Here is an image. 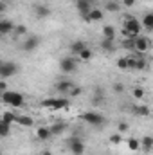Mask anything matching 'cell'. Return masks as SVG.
<instances>
[{"label":"cell","mask_w":153,"mask_h":155,"mask_svg":"<svg viewBox=\"0 0 153 155\" xmlns=\"http://www.w3.org/2000/svg\"><path fill=\"white\" fill-rule=\"evenodd\" d=\"M2 101L7 103L9 107H22V105H24V96H22L20 92L5 90V92H2Z\"/></svg>","instance_id":"obj_1"},{"label":"cell","mask_w":153,"mask_h":155,"mask_svg":"<svg viewBox=\"0 0 153 155\" xmlns=\"http://www.w3.org/2000/svg\"><path fill=\"white\" fill-rule=\"evenodd\" d=\"M41 107L50 108V110H61V108H69V99L65 97H49L41 101Z\"/></svg>","instance_id":"obj_2"},{"label":"cell","mask_w":153,"mask_h":155,"mask_svg":"<svg viewBox=\"0 0 153 155\" xmlns=\"http://www.w3.org/2000/svg\"><path fill=\"white\" fill-rule=\"evenodd\" d=\"M79 119L88 123V124H92V126H103L105 121H106V117L103 114H99V112H85V114L79 116Z\"/></svg>","instance_id":"obj_3"},{"label":"cell","mask_w":153,"mask_h":155,"mask_svg":"<svg viewBox=\"0 0 153 155\" xmlns=\"http://www.w3.org/2000/svg\"><path fill=\"white\" fill-rule=\"evenodd\" d=\"M67 148L70 150L72 155H83L85 153V143L81 141V137L77 135H70L67 139Z\"/></svg>","instance_id":"obj_4"},{"label":"cell","mask_w":153,"mask_h":155,"mask_svg":"<svg viewBox=\"0 0 153 155\" xmlns=\"http://www.w3.org/2000/svg\"><path fill=\"white\" fill-rule=\"evenodd\" d=\"M18 72V65L15 61H2L0 65V78H13Z\"/></svg>","instance_id":"obj_5"},{"label":"cell","mask_w":153,"mask_h":155,"mask_svg":"<svg viewBox=\"0 0 153 155\" xmlns=\"http://www.w3.org/2000/svg\"><path fill=\"white\" fill-rule=\"evenodd\" d=\"M60 69H61V72H65V74H72V72H76V69H77V61L74 58H61Z\"/></svg>","instance_id":"obj_6"},{"label":"cell","mask_w":153,"mask_h":155,"mask_svg":"<svg viewBox=\"0 0 153 155\" xmlns=\"http://www.w3.org/2000/svg\"><path fill=\"white\" fill-rule=\"evenodd\" d=\"M124 29L128 33H132L133 36H139V33H141V22L137 18H133V16H128L126 22H124Z\"/></svg>","instance_id":"obj_7"},{"label":"cell","mask_w":153,"mask_h":155,"mask_svg":"<svg viewBox=\"0 0 153 155\" xmlns=\"http://www.w3.org/2000/svg\"><path fill=\"white\" fill-rule=\"evenodd\" d=\"M132 45H133V49H135L137 52H146V51L150 49V41H148V38H144V36H141V35L132 40Z\"/></svg>","instance_id":"obj_8"},{"label":"cell","mask_w":153,"mask_h":155,"mask_svg":"<svg viewBox=\"0 0 153 155\" xmlns=\"http://www.w3.org/2000/svg\"><path fill=\"white\" fill-rule=\"evenodd\" d=\"M40 41H41V40H40L38 36H29V38L22 43V49H24L25 52H33L34 49H38Z\"/></svg>","instance_id":"obj_9"},{"label":"cell","mask_w":153,"mask_h":155,"mask_svg":"<svg viewBox=\"0 0 153 155\" xmlns=\"http://www.w3.org/2000/svg\"><path fill=\"white\" fill-rule=\"evenodd\" d=\"M76 7H77V11H79V15L83 16V20L86 22V15L90 13V9H92V4H90L88 0H81V2H76Z\"/></svg>","instance_id":"obj_10"},{"label":"cell","mask_w":153,"mask_h":155,"mask_svg":"<svg viewBox=\"0 0 153 155\" xmlns=\"http://www.w3.org/2000/svg\"><path fill=\"white\" fill-rule=\"evenodd\" d=\"M13 31H15V24L11 20H0V36L11 35Z\"/></svg>","instance_id":"obj_11"},{"label":"cell","mask_w":153,"mask_h":155,"mask_svg":"<svg viewBox=\"0 0 153 155\" xmlns=\"http://www.w3.org/2000/svg\"><path fill=\"white\" fill-rule=\"evenodd\" d=\"M49 130H50V137H54V135H61V134L67 130V123H54Z\"/></svg>","instance_id":"obj_12"},{"label":"cell","mask_w":153,"mask_h":155,"mask_svg":"<svg viewBox=\"0 0 153 155\" xmlns=\"http://www.w3.org/2000/svg\"><path fill=\"white\" fill-rule=\"evenodd\" d=\"M99 20H103V11L101 9H90V13L86 15V22H99Z\"/></svg>","instance_id":"obj_13"},{"label":"cell","mask_w":153,"mask_h":155,"mask_svg":"<svg viewBox=\"0 0 153 155\" xmlns=\"http://www.w3.org/2000/svg\"><path fill=\"white\" fill-rule=\"evenodd\" d=\"M72 87H74V83H72L70 79H61V81L56 83V90H58V92H69Z\"/></svg>","instance_id":"obj_14"},{"label":"cell","mask_w":153,"mask_h":155,"mask_svg":"<svg viewBox=\"0 0 153 155\" xmlns=\"http://www.w3.org/2000/svg\"><path fill=\"white\" fill-rule=\"evenodd\" d=\"M34 15H36L38 18H47V16L50 15V9H49V5L38 4V5H34Z\"/></svg>","instance_id":"obj_15"},{"label":"cell","mask_w":153,"mask_h":155,"mask_svg":"<svg viewBox=\"0 0 153 155\" xmlns=\"http://www.w3.org/2000/svg\"><path fill=\"white\" fill-rule=\"evenodd\" d=\"M132 112H133L135 116L148 117V116H150V107H146V105H135V107L132 108Z\"/></svg>","instance_id":"obj_16"},{"label":"cell","mask_w":153,"mask_h":155,"mask_svg":"<svg viewBox=\"0 0 153 155\" xmlns=\"http://www.w3.org/2000/svg\"><path fill=\"white\" fill-rule=\"evenodd\" d=\"M69 49H70V52H72V54H76V56H77L83 49H86V43H85V41H81V40H76V41H72V43H70V47H69Z\"/></svg>","instance_id":"obj_17"},{"label":"cell","mask_w":153,"mask_h":155,"mask_svg":"<svg viewBox=\"0 0 153 155\" xmlns=\"http://www.w3.org/2000/svg\"><path fill=\"white\" fill-rule=\"evenodd\" d=\"M36 137H38L40 141H49L50 139V130L47 126H40L38 130H36Z\"/></svg>","instance_id":"obj_18"},{"label":"cell","mask_w":153,"mask_h":155,"mask_svg":"<svg viewBox=\"0 0 153 155\" xmlns=\"http://www.w3.org/2000/svg\"><path fill=\"white\" fill-rule=\"evenodd\" d=\"M142 25H144V29H146L148 33L153 31V15L151 13H146V15L142 16Z\"/></svg>","instance_id":"obj_19"},{"label":"cell","mask_w":153,"mask_h":155,"mask_svg":"<svg viewBox=\"0 0 153 155\" xmlns=\"http://www.w3.org/2000/svg\"><path fill=\"white\" fill-rule=\"evenodd\" d=\"M15 123L22 124V126H33L34 124V119L31 116H16V121Z\"/></svg>","instance_id":"obj_20"},{"label":"cell","mask_w":153,"mask_h":155,"mask_svg":"<svg viewBox=\"0 0 153 155\" xmlns=\"http://www.w3.org/2000/svg\"><path fill=\"white\" fill-rule=\"evenodd\" d=\"M103 36L106 40H114L115 38V27L114 25H105L103 27Z\"/></svg>","instance_id":"obj_21"},{"label":"cell","mask_w":153,"mask_h":155,"mask_svg":"<svg viewBox=\"0 0 153 155\" xmlns=\"http://www.w3.org/2000/svg\"><path fill=\"white\" fill-rule=\"evenodd\" d=\"M141 143H142V150H144V152H150V150H151V146H153L151 135H144Z\"/></svg>","instance_id":"obj_22"},{"label":"cell","mask_w":153,"mask_h":155,"mask_svg":"<svg viewBox=\"0 0 153 155\" xmlns=\"http://www.w3.org/2000/svg\"><path fill=\"white\" fill-rule=\"evenodd\" d=\"M0 121H2V123H5V124H11V123H15V121H16V116H15L13 112H4Z\"/></svg>","instance_id":"obj_23"},{"label":"cell","mask_w":153,"mask_h":155,"mask_svg":"<svg viewBox=\"0 0 153 155\" xmlns=\"http://www.w3.org/2000/svg\"><path fill=\"white\" fill-rule=\"evenodd\" d=\"M101 47H103V51H106V52H114L115 47H114V40H103L101 41Z\"/></svg>","instance_id":"obj_24"},{"label":"cell","mask_w":153,"mask_h":155,"mask_svg":"<svg viewBox=\"0 0 153 155\" xmlns=\"http://www.w3.org/2000/svg\"><path fill=\"white\" fill-rule=\"evenodd\" d=\"M7 135H11V124L0 121V137H7Z\"/></svg>","instance_id":"obj_25"},{"label":"cell","mask_w":153,"mask_h":155,"mask_svg":"<svg viewBox=\"0 0 153 155\" xmlns=\"http://www.w3.org/2000/svg\"><path fill=\"white\" fill-rule=\"evenodd\" d=\"M77 58H79V60H83V61H88V60L92 58V51L86 47V49H83V51L77 54Z\"/></svg>","instance_id":"obj_26"},{"label":"cell","mask_w":153,"mask_h":155,"mask_svg":"<svg viewBox=\"0 0 153 155\" xmlns=\"http://www.w3.org/2000/svg\"><path fill=\"white\" fill-rule=\"evenodd\" d=\"M106 9L112 11V13H117V11L121 9V5H119L117 2H108V4H106Z\"/></svg>","instance_id":"obj_27"},{"label":"cell","mask_w":153,"mask_h":155,"mask_svg":"<svg viewBox=\"0 0 153 155\" xmlns=\"http://www.w3.org/2000/svg\"><path fill=\"white\" fill-rule=\"evenodd\" d=\"M117 67L122 71V69H128V58H119L117 60Z\"/></svg>","instance_id":"obj_28"},{"label":"cell","mask_w":153,"mask_h":155,"mask_svg":"<svg viewBox=\"0 0 153 155\" xmlns=\"http://www.w3.org/2000/svg\"><path fill=\"white\" fill-rule=\"evenodd\" d=\"M128 148H130L132 152L139 150V141H137V139H130V141H128Z\"/></svg>","instance_id":"obj_29"},{"label":"cell","mask_w":153,"mask_h":155,"mask_svg":"<svg viewBox=\"0 0 153 155\" xmlns=\"http://www.w3.org/2000/svg\"><path fill=\"white\" fill-rule=\"evenodd\" d=\"M13 33H15V35H25V33H27V27H25V25H16Z\"/></svg>","instance_id":"obj_30"},{"label":"cell","mask_w":153,"mask_h":155,"mask_svg":"<svg viewBox=\"0 0 153 155\" xmlns=\"http://www.w3.org/2000/svg\"><path fill=\"white\" fill-rule=\"evenodd\" d=\"M133 97H135V99L144 97V88H141V87H139V88H135V90H133Z\"/></svg>","instance_id":"obj_31"},{"label":"cell","mask_w":153,"mask_h":155,"mask_svg":"<svg viewBox=\"0 0 153 155\" xmlns=\"http://www.w3.org/2000/svg\"><path fill=\"white\" fill-rule=\"evenodd\" d=\"M69 94H70V97H76V96L81 94V88H79V87H72V88L69 90Z\"/></svg>","instance_id":"obj_32"},{"label":"cell","mask_w":153,"mask_h":155,"mask_svg":"<svg viewBox=\"0 0 153 155\" xmlns=\"http://www.w3.org/2000/svg\"><path fill=\"white\" fill-rule=\"evenodd\" d=\"M121 141H122V137H121L119 134H115V135L110 137V143H112V144H121Z\"/></svg>","instance_id":"obj_33"},{"label":"cell","mask_w":153,"mask_h":155,"mask_svg":"<svg viewBox=\"0 0 153 155\" xmlns=\"http://www.w3.org/2000/svg\"><path fill=\"white\" fill-rule=\"evenodd\" d=\"M114 92H115V94L124 92V85H122V83H115V85H114Z\"/></svg>","instance_id":"obj_34"},{"label":"cell","mask_w":153,"mask_h":155,"mask_svg":"<svg viewBox=\"0 0 153 155\" xmlns=\"http://www.w3.org/2000/svg\"><path fill=\"white\" fill-rule=\"evenodd\" d=\"M128 123H119V132H128Z\"/></svg>","instance_id":"obj_35"},{"label":"cell","mask_w":153,"mask_h":155,"mask_svg":"<svg viewBox=\"0 0 153 155\" xmlns=\"http://www.w3.org/2000/svg\"><path fill=\"white\" fill-rule=\"evenodd\" d=\"M135 2H137V0H122V5H124V7H132Z\"/></svg>","instance_id":"obj_36"},{"label":"cell","mask_w":153,"mask_h":155,"mask_svg":"<svg viewBox=\"0 0 153 155\" xmlns=\"http://www.w3.org/2000/svg\"><path fill=\"white\" fill-rule=\"evenodd\" d=\"M5 90H7V85L4 81H0V92H5Z\"/></svg>","instance_id":"obj_37"},{"label":"cell","mask_w":153,"mask_h":155,"mask_svg":"<svg viewBox=\"0 0 153 155\" xmlns=\"http://www.w3.org/2000/svg\"><path fill=\"white\" fill-rule=\"evenodd\" d=\"M4 11H5V4H4V2H2V0H0V15H2V13H4Z\"/></svg>","instance_id":"obj_38"},{"label":"cell","mask_w":153,"mask_h":155,"mask_svg":"<svg viewBox=\"0 0 153 155\" xmlns=\"http://www.w3.org/2000/svg\"><path fill=\"white\" fill-rule=\"evenodd\" d=\"M40 155H52V153H50L49 150H45V152H41V153H40Z\"/></svg>","instance_id":"obj_39"},{"label":"cell","mask_w":153,"mask_h":155,"mask_svg":"<svg viewBox=\"0 0 153 155\" xmlns=\"http://www.w3.org/2000/svg\"><path fill=\"white\" fill-rule=\"evenodd\" d=\"M0 65H2V60H0Z\"/></svg>","instance_id":"obj_40"},{"label":"cell","mask_w":153,"mask_h":155,"mask_svg":"<svg viewBox=\"0 0 153 155\" xmlns=\"http://www.w3.org/2000/svg\"><path fill=\"white\" fill-rule=\"evenodd\" d=\"M0 155H2V150H0Z\"/></svg>","instance_id":"obj_41"},{"label":"cell","mask_w":153,"mask_h":155,"mask_svg":"<svg viewBox=\"0 0 153 155\" xmlns=\"http://www.w3.org/2000/svg\"><path fill=\"white\" fill-rule=\"evenodd\" d=\"M76 2H81V0H76Z\"/></svg>","instance_id":"obj_42"}]
</instances>
